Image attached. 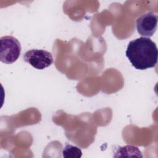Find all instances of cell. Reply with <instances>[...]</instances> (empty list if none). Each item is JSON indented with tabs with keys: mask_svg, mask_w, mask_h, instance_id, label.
Segmentation results:
<instances>
[{
	"mask_svg": "<svg viewBox=\"0 0 158 158\" xmlns=\"http://www.w3.org/2000/svg\"><path fill=\"white\" fill-rule=\"evenodd\" d=\"M125 54L132 65L138 70L154 67L157 62V48L149 38L142 36L130 41Z\"/></svg>",
	"mask_w": 158,
	"mask_h": 158,
	"instance_id": "6da1fadb",
	"label": "cell"
},
{
	"mask_svg": "<svg viewBox=\"0 0 158 158\" xmlns=\"http://www.w3.org/2000/svg\"><path fill=\"white\" fill-rule=\"evenodd\" d=\"M21 53V44L12 36H4L0 38V60L11 64L15 62Z\"/></svg>",
	"mask_w": 158,
	"mask_h": 158,
	"instance_id": "7a4b0ae2",
	"label": "cell"
},
{
	"mask_svg": "<svg viewBox=\"0 0 158 158\" xmlns=\"http://www.w3.org/2000/svg\"><path fill=\"white\" fill-rule=\"evenodd\" d=\"M24 60L38 70L49 67L53 63L52 54L44 49H33L27 51L23 55Z\"/></svg>",
	"mask_w": 158,
	"mask_h": 158,
	"instance_id": "3957f363",
	"label": "cell"
},
{
	"mask_svg": "<svg viewBox=\"0 0 158 158\" xmlns=\"http://www.w3.org/2000/svg\"><path fill=\"white\" fill-rule=\"evenodd\" d=\"M157 15L153 12H148L143 14L136 20L138 33L143 37L152 36L157 30Z\"/></svg>",
	"mask_w": 158,
	"mask_h": 158,
	"instance_id": "277c9868",
	"label": "cell"
},
{
	"mask_svg": "<svg viewBox=\"0 0 158 158\" xmlns=\"http://www.w3.org/2000/svg\"><path fill=\"white\" fill-rule=\"evenodd\" d=\"M114 157H142L143 155L140 150L135 146L127 145L125 146H118L115 149Z\"/></svg>",
	"mask_w": 158,
	"mask_h": 158,
	"instance_id": "5b68a950",
	"label": "cell"
},
{
	"mask_svg": "<svg viewBox=\"0 0 158 158\" xmlns=\"http://www.w3.org/2000/svg\"><path fill=\"white\" fill-rule=\"evenodd\" d=\"M62 154L65 158H80L82 156L81 150L79 148L69 144L65 146Z\"/></svg>",
	"mask_w": 158,
	"mask_h": 158,
	"instance_id": "8992f818",
	"label": "cell"
}]
</instances>
